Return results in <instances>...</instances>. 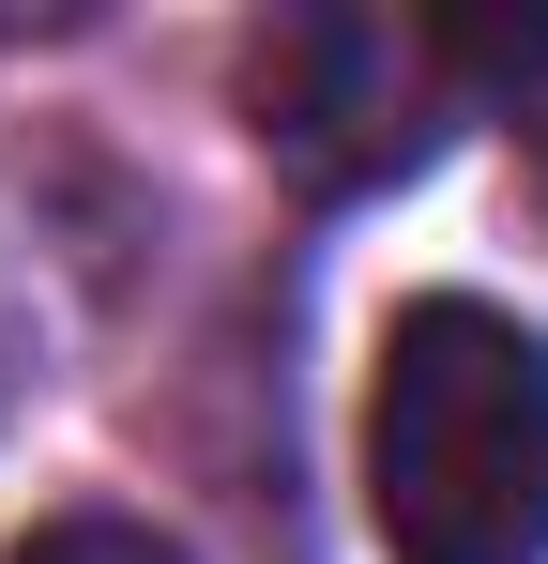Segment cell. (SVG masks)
I'll return each instance as SVG.
<instances>
[{
    "label": "cell",
    "mask_w": 548,
    "mask_h": 564,
    "mask_svg": "<svg viewBox=\"0 0 548 564\" xmlns=\"http://www.w3.org/2000/svg\"><path fill=\"white\" fill-rule=\"evenodd\" d=\"M365 519L396 564H548V336L427 290L365 381Z\"/></svg>",
    "instance_id": "6da1fadb"
},
{
    "label": "cell",
    "mask_w": 548,
    "mask_h": 564,
    "mask_svg": "<svg viewBox=\"0 0 548 564\" xmlns=\"http://www.w3.org/2000/svg\"><path fill=\"white\" fill-rule=\"evenodd\" d=\"M260 153L320 198H365V184H412L457 122V31H412V15H274L260 62Z\"/></svg>",
    "instance_id": "7a4b0ae2"
},
{
    "label": "cell",
    "mask_w": 548,
    "mask_h": 564,
    "mask_svg": "<svg viewBox=\"0 0 548 564\" xmlns=\"http://www.w3.org/2000/svg\"><path fill=\"white\" fill-rule=\"evenodd\" d=\"M457 77H503V107H518V138H534V169H548V15L487 31V46H457Z\"/></svg>",
    "instance_id": "3957f363"
},
{
    "label": "cell",
    "mask_w": 548,
    "mask_h": 564,
    "mask_svg": "<svg viewBox=\"0 0 548 564\" xmlns=\"http://www.w3.org/2000/svg\"><path fill=\"white\" fill-rule=\"evenodd\" d=\"M15 564H183V550L153 534V519H46Z\"/></svg>",
    "instance_id": "277c9868"
}]
</instances>
